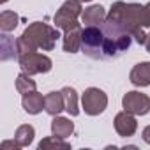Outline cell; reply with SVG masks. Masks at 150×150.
<instances>
[{"instance_id":"10","label":"cell","mask_w":150,"mask_h":150,"mask_svg":"<svg viewBox=\"0 0 150 150\" xmlns=\"http://www.w3.org/2000/svg\"><path fill=\"white\" fill-rule=\"evenodd\" d=\"M108 14L103 6H90L81 13V21L87 27H101L106 21Z\"/></svg>"},{"instance_id":"23","label":"cell","mask_w":150,"mask_h":150,"mask_svg":"<svg viewBox=\"0 0 150 150\" xmlns=\"http://www.w3.org/2000/svg\"><path fill=\"white\" fill-rule=\"evenodd\" d=\"M143 27H150V2L143 6Z\"/></svg>"},{"instance_id":"28","label":"cell","mask_w":150,"mask_h":150,"mask_svg":"<svg viewBox=\"0 0 150 150\" xmlns=\"http://www.w3.org/2000/svg\"><path fill=\"white\" fill-rule=\"evenodd\" d=\"M0 2H2V4H6V2H7V0H0Z\"/></svg>"},{"instance_id":"5","label":"cell","mask_w":150,"mask_h":150,"mask_svg":"<svg viewBox=\"0 0 150 150\" xmlns=\"http://www.w3.org/2000/svg\"><path fill=\"white\" fill-rule=\"evenodd\" d=\"M81 2L80 0H67V2L62 4V7L57 11L53 21H55V27L60 28V30H69V28H74L78 27V16H81Z\"/></svg>"},{"instance_id":"22","label":"cell","mask_w":150,"mask_h":150,"mask_svg":"<svg viewBox=\"0 0 150 150\" xmlns=\"http://www.w3.org/2000/svg\"><path fill=\"white\" fill-rule=\"evenodd\" d=\"M131 35H132V39H134L138 44H145V42H146V34L143 32V27H141V28H136Z\"/></svg>"},{"instance_id":"14","label":"cell","mask_w":150,"mask_h":150,"mask_svg":"<svg viewBox=\"0 0 150 150\" xmlns=\"http://www.w3.org/2000/svg\"><path fill=\"white\" fill-rule=\"evenodd\" d=\"M62 110H65L62 92H50L44 96V111L51 117H57Z\"/></svg>"},{"instance_id":"7","label":"cell","mask_w":150,"mask_h":150,"mask_svg":"<svg viewBox=\"0 0 150 150\" xmlns=\"http://www.w3.org/2000/svg\"><path fill=\"white\" fill-rule=\"evenodd\" d=\"M81 104H83V110L87 115L90 117H97L101 115L106 106H108V96L101 90V88H96V87H90L83 92L81 96Z\"/></svg>"},{"instance_id":"11","label":"cell","mask_w":150,"mask_h":150,"mask_svg":"<svg viewBox=\"0 0 150 150\" xmlns=\"http://www.w3.org/2000/svg\"><path fill=\"white\" fill-rule=\"evenodd\" d=\"M129 80L134 87H148L150 85V62H139L132 67Z\"/></svg>"},{"instance_id":"4","label":"cell","mask_w":150,"mask_h":150,"mask_svg":"<svg viewBox=\"0 0 150 150\" xmlns=\"http://www.w3.org/2000/svg\"><path fill=\"white\" fill-rule=\"evenodd\" d=\"M81 51L94 60L104 58V32L101 27H85L81 32Z\"/></svg>"},{"instance_id":"8","label":"cell","mask_w":150,"mask_h":150,"mask_svg":"<svg viewBox=\"0 0 150 150\" xmlns=\"http://www.w3.org/2000/svg\"><path fill=\"white\" fill-rule=\"evenodd\" d=\"M122 108L132 115H146L150 111V97L141 92H127L122 97Z\"/></svg>"},{"instance_id":"21","label":"cell","mask_w":150,"mask_h":150,"mask_svg":"<svg viewBox=\"0 0 150 150\" xmlns=\"http://www.w3.org/2000/svg\"><path fill=\"white\" fill-rule=\"evenodd\" d=\"M39 148H62V150H69L71 145L67 141H64V138H57V136H50V138H44L41 143H39Z\"/></svg>"},{"instance_id":"16","label":"cell","mask_w":150,"mask_h":150,"mask_svg":"<svg viewBox=\"0 0 150 150\" xmlns=\"http://www.w3.org/2000/svg\"><path fill=\"white\" fill-rule=\"evenodd\" d=\"M62 97H64V104H65V111L71 115V117H76L80 113V108H78V94L72 87H64L62 90Z\"/></svg>"},{"instance_id":"6","label":"cell","mask_w":150,"mask_h":150,"mask_svg":"<svg viewBox=\"0 0 150 150\" xmlns=\"http://www.w3.org/2000/svg\"><path fill=\"white\" fill-rule=\"evenodd\" d=\"M18 62H20V67L23 72L30 74H42V72H48L51 71L53 67V62L50 57L42 55V53H37V51H30V53H25V55H20L18 57Z\"/></svg>"},{"instance_id":"13","label":"cell","mask_w":150,"mask_h":150,"mask_svg":"<svg viewBox=\"0 0 150 150\" xmlns=\"http://www.w3.org/2000/svg\"><path fill=\"white\" fill-rule=\"evenodd\" d=\"M21 104H23V110L28 115H37V113H41L44 110V96L39 94L37 90H34V92L23 96Z\"/></svg>"},{"instance_id":"20","label":"cell","mask_w":150,"mask_h":150,"mask_svg":"<svg viewBox=\"0 0 150 150\" xmlns=\"http://www.w3.org/2000/svg\"><path fill=\"white\" fill-rule=\"evenodd\" d=\"M18 14L13 13V11H2V14H0V30L2 32H11L18 27Z\"/></svg>"},{"instance_id":"18","label":"cell","mask_w":150,"mask_h":150,"mask_svg":"<svg viewBox=\"0 0 150 150\" xmlns=\"http://www.w3.org/2000/svg\"><path fill=\"white\" fill-rule=\"evenodd\" d=\"M34 136H35V131L32 125L28 124H23L16 129V134H14V139L18 141L20 146H28L32 141H34Z\"/></svg>"},{"instance_id":"9","label":"cell","mask_w":150,"mask_h":150,"mask_svg":"<svg viewBox=\"0 0 150 150\" xmlns=\"http://www.w3.org/2000/svg\"><path fill=\"white\" fill-rule=\"evenodd\" d=\"M136 129H138V122H136L132 113L124 110L115 117V131L118 132V136L129 138V136H132L136 132Z\"/></svg>"},{"instance_id":"17","label":"cell","mask_w":150,"mask_h":150,"mask_svg":"<svg viewBox=\"0 0 150 150\" xmlns=\"http://www.w3.org/2000/svg\"><path fill=\"white\" fill-rule=\"evenodd\" d=\"M14 57H18L16 41H14L11 35L4 34L2 39H0V58L6 62V60H11V58H14Z\"/></svg>"},{"instance_id":"19","label":"cell","mask_w":150,"mask_h":150,"mask_svg":"<svg viewBox=\"0 0 150 150\" xmlns=\"http://www.w3.org/2000/svg\"><path fill=\"white\" fill-rule=\"evenodd\" d=\"M16 90L21 96H27V94H30V92L35 90V81L30 78V74H27V72L21 71V74L16 78Z\"/></svg>"},{"instance_id":"12","label":"cell","mask_w":150,"mask_h":150,"mask_svg":"<svg viewBox=\"0 0 150 150\" xmlns=\"http://www.w3.org/2000/svg\"><path fill=\"white\" fill-rule=\"evenodd\" d=\"M81 32L83 28L80 25L74 28H69V30H64V51L76 53L81 50Z\"/></svg>"},{"instance_id":"27","label":"cell","mask_w":150,"mask_h":150,"mask_svg":"<svg viewBox=\"0 0 150 150\" xmlns=\"http://www.w3.org/2000/svg\"><path fill=\"white\" fill-rule=\"evenodd\" d=\"M80 2H90V0H80Z\"/></svg>"},{"instance_id":"3","label":"cell","mask_w":150,"mask_h":150,"mask_svg":"<svg viewBox=\"0 0 150 150\" xmlns=\"http://www.w3.org/2000/svg\"><path fill=\"white\" fill-rule=\"evenodd\" d=\"M108 20L118 23L122 28H125L129 34H132L136 28L143 27V6L115 2L108 13Z\"/></svg>"},{"instance_id":"25","label":"cell","mask_w":150,"mask_h":150,"mask_svg":"<svg viewBox=\"0 0 150 150\" xmlns=\"http://www.w3.org/2000/svg\"><path fill=\"white\" fill-rule=\"evenodd\" d=\"M143 141L150 145V125H146V127L143 129Z\"/></svg>"},{"instance_id":"2","label":"cell","mask_w":150,"mask_h":150,"mask_svg":"<svg viewBox=\"0 0 150 150\" xmlns=\"http://www.w3.org/2000/svg\"><path fill=\"white\" fill-rule=\"evenodd\" d=\"M101 28L104 32V58H117L131 48L132 35L118 23L106 18Z\"/></svg>"},{"instance_id":"26","label":"cell","mask_w":150,"mask_h":150,"mask_svg":"<svg viewBox=\"0 0 150 150\" xmlns=\"http://www.w3.org/2000/svg\"><path fill=\"white\" fill-rule=\"evenodd\" d=\"M145 48H146V51L150 53V34L146 35V42H145Z\"/></svg>"},{"instance_id":"24","label":"cell","mask_w":150,"mask_h":150,"mask_svg":"<svg viewBox=\"0 0 150 150\" xmlns=\"http://www.w3.org/2000/svg\"><path fill=\"white\" fill-rule=\"evenodd\" d=\"M7 148H14V150H18V148H21V146L18 145L16 139H14V141H4V143H2V150H7Z\"/></svg>"},{"instance_id":"15","label":"cell","mask_w":150,"mask_h":150,"mask_svg":"<svg viewBox=\"0 0 150 150\" xmlns=\"http://www.w3.org/2000/svg\"><path fill=\"white\" fill-rule=\"evenodd\" d=\"M72 132H74V125H72V122H71L69 118L58 117V115L53 118V122H51V134H53V136L65 139V138H69Z\"/></svg>"},{"instance_id":"1","label":"cell","mask_w":150,"mask_h":150,"mask_svg":"<svg viewBox=\"0 0 150 150\" xmlns=\"http://www.w3.org/2000/svg\"><path fill=\"white\" fill-rule=\"evenodd\" d=\"M58 37H60V32H58L57 27H50L46 23L34 21L16 39L18 57L20 55H25V53H30V51H37V50L51 51L55 48Z\"/></svg>"}]
</instances>
